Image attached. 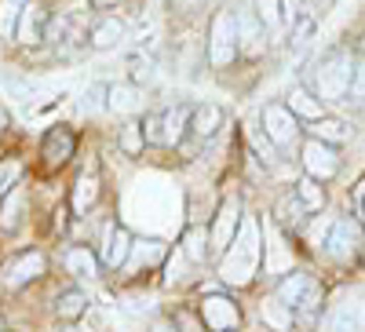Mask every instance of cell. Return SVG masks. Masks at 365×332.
Wrapping results in <instances>:
<instances>
[{
  "label": "cell",
  "mask_w": 365,
  "mask_h": 332,
  "mask_svg": "<svg viewBox=\"0 0 365 332\" xmlns=\"http://www.w3.org/2000/svg\"><path fill=\"white\" fill-rule=\"evenodd\" d=\"M96 8H117V4H125V0H91Z\"/></svg>",
  "instance_id": "cell-39"
},
{
  "label": "cell",
  "mask_w": 365,
  "mask_h": 332,
  "mask_svg": "<svg viewBox=\"0 0 365 332\" xmlns=\"http://www.w3.org/2000/svg\"><path fill=\"white\" fill-rule=\"evenodd\" d=\"M139 88H132V84H110V92H106V106L110 110H120V113H132V110H139Z\"/></svg>",
  "instance_id": "cell-21"
},
{
  "label": "cell",
  "mask_w": 365,
  "mask_h": 332,
  "mask_svg": "<svg viewBox=\"0 0 365 332\" xmlns=\"http://www.w3.org/2000/svg\"><path fill=\"white\" fill-rule=\"evenodd\" d=\"M106 92H110V84H91L88 92H84V99H81V106H84L88 113H96V110H103V106H106V99H103Z\"/></svg>",
  "instance_id": "cell-34"
},
{
  "label": "cell",
  "mask_w": 365,
  "mask_h": 332,
  "mask_svg": "<svg viewBox=\"0 0 365 332\" xmlns=\"http://www.w3.org/2000/svg\"><path fill=\"white\" fill-rule=\"evenodd\" d=\"M256 15L263 19V26L270 33H278L285 26V15H282V0H256Z\"/></svg>",
  "instance_id": "cell-29"
},
{
  "label": "cell",
  "mask_w": 365,
  "mask_h": 332,
  "mask_svg": "<svg viewBox=\"0 0 365 332\" xmlns=\"http://www.w3.org/2000/svg\"><path fill=\"white\" fill-rule=\"evenodd\" d=\"M259 256H263V245H259V223L252 216L241 219L234 241L227 245L223 259H220V278L234 289L241 285H249L256 278V270H259Z\"/></svg>",
  "instance_id": "cell-1"
},
{
  "label": "cell",
  "mask_w": 365,
  "mask_h": 332,
  "mask_svg": "<svg viewBox=\"0 0 365 332\" xmlns=\"http://www.w3.org/2000/svg\"><path fill=\"white\" fill-rule=\"evenodd\" d=\"M96 197H99V179L84 172L77 179V187H73V208H77V212H88V208L96 204Z\"/></svg>",
  "instance_id": "cell-24"
},
{
  "label": "cell",
  "mask_w": 365,
  "mask_h": 332,
  "mask_svg": "<svg viewBox=\"0 0 365 332\" xmlns=\"http://www.w3.org/2000/svg\"><path fill=\"white\" fill-rule=\"evenodd\" d=\"M125 37H128L125 22H120V19H103V22H96V29H91V48L106 51V48H117Z\"/></svg>",
  "instance_id": "cell-17"
},
{
  "label": "cell",
  "mask_w": 365,
  "mask_h": 332,
  "mask_svg": "<svg viewBox=\"0 0 365 332\" xmlns=\"http://www.w3.org/2000/svg\"><path fill=\"white\" fill-rule=\"evenodd\" d=\"M132 234L128 230H120V227H106V245H103V263L106 266H125L128 263V256H132Z\"/></svg>",
  "instance_id": "cell-13"
},
{
  "label": "cell",
  "mask_w": 365,
  "mask_h": 332,
  "mask_svg": "<svg viewBox=\"0 0 365 332\" xmlns=\"http://www.w3.org/2000/svg\"><path fill=\"white\" fill-rule=\"evenodd\" d=\"M230 332H234V328H230Z\"/></svg>",
  "instance_id": "cell-43"
},
{
  "label": "cell",
  "mask_w": 365,
  "mask_h": 332,
  "mask_svg": "<svg viewBox=\"0 0 365 332\" xmlns=\"http://www.w3.org/2000/svg\"><path fill=\"white\" fill-rule=\"evenodd\" d=\"M41 274H44V256H41V252H26V256H19L15 263H8L4 285L19 289V285H26V281H37Z\"/></svg>",
  "instance_id": "cell-12"
},
{
  "label": "cell",
  "mask_w": 365,
  "mask_h": 332,
  "mask_svg": "<svg viewBox=\"0 0 365 332\" xmlns=\"http://www.w3.org/2000/svg\"><path fill=\"white\" fill-rule=\"evenodd\" d=\"M201 318H205V325H208L212 332H230V328H237L241 311H237L234 299H227V296H205Z\"/></svg>",
  "instance_id": "cell-9"
},
{
  "label": "cell",
  "mask_w": 365,
  "mask_h": 332,
  "mask_svg": "<svg viewBox=\"0 0 365 332\" xmlns=\"http://www.w3.org/2000/svg\"><path fill=\"white\" fill-rule=\"evenodd\" d=\"M311 132H314V139H322V142H344V139H347V128L340 125V120H329V117H318Z\"/></svg>",
  "instance_id": "cell-30"
},
{
  "label": "cell",
  "mask_w": 365,
  "mask_h": 332,
  "mask_svg": "<svg viewBox=\"0 0 365 332\" xmlns=\"http://www.w3.org/2000/svg\"><path fill=\"white\" fill-rule=\"evenodd\" d=\"M354 84V63L351 55L344 51H332L329 58H322L318 70H314V92L322 103H340Z\"/></svg>",
  "instance_id": "cell-2"
},
{
  "label": "cell",
  "mask_w": 365,
  "mask_h": 332,
  "mask_svg": "<svg viewBox=\"0 0 365 332\" xmlns=\"http://www.w3.org/2000/svg\"><path fill=\"white\" fill-rule=\"evenodd\" d=\"M208 245H212V237L201 227H190L187 237H182V252H187V259H194V263H205L208 259V252H212Z\"/></svg>",
  "instance_id": "cell-23"
},
{
  "label": "cell",
  "mask_w": 365,
  "mask_h": 332,
  "mask_svg": "<svg viewBox=\"0 0 365 332\" xmlns=\"http://www.w3.org/2000/svg\"><path fill=\"white\" fill-rule=\"evenodd\" d=\"M237 51H241V44H237V19L230 11H216L212 29H208V58H212V66H230Z\"/></svg>",
  "instance_id": "cell-4"
},
{
  "label": "cell",
  "mask_w": 365,
  "mask_h": 332,
  "mask_svg": "<svg viewBox=\"0 0 365 332\" xmlns=\"http://www.w3.org/2000/svg\"><path fill=\"white\" fill-rule=\"evenodd\" d=\"M303 168H307V175H311V179L325 183V179H332V175L340 172V157H336V150H332L329 142L311 139L307 146H303Z\"/></svg>",
  "instance_id": "cell-8"
},
{
  "label": "cell",
  "mask_w": 365,
  "mask_h": 332,
  "mask_svg": "<svg viewBox=\"0 0 365 332\" xmlns=\"http://www.w3.org/2000/svg\"><path fill=\"white\" fill-rule=\"evenodd\" d=\"M26 4L29 0H0V37H15V26Z\"/></svg>",
  "instance_id": "cell-28"
},
{
  "label": "cell",
  "mask_w": 365,
  "mask_h": 332,
  "mask_svg": "<svg viewBox=\"0 0 365 332\" xmlns=\"http://www.w3.org/2000/svg\"><path fill=\"white\" fill-rule=\"evenodd\" d=\"M19 208H22V194L19 187L4 197V204H0V230H15L19 227Z\"/></svg>",
  "instance_id": "cell-31"
},
{
  "label": "cell",
  "mask_w": 365,
  "mask_h": 332,
  "mask_svg": "<svg viewBox=\"0 0 365 332\" xmlns=\"http://www.w3.org/2000/svg\"><path fill=\"white\" fill-rule=\"evenodd\" d=\"M282 15H285V26H292L299 19V0H282Z\"/></svg>",
  "instance_id": "cell-38"
},
{
  "label": "cell",
  "mask_w": 365,
  "mask_h": 332,
  "mask_svg": "<svg viewBox=\"0 0 365 332\" xmlns=\"http://www.w3.org/2000/svg\"><path fill=\"white\" fill-rule=\"evenodd\" d=\"M351 95L354 99H365V63L354 66V84H351Z\"/></svg>",
  "instance_id": "cell-37"
},
{
  "label": "cell",
  "mask_w": 365,
  "mask_h": 332,
  "mask_svg": "<svg viewBox=\"0 0 365 332\" xmlns=\"http://www.w3.org/2000/svg\"><path fill=\"white\" fill-rule=\"evenodd\" d=\"M161 259H165V245H161L158 237H150V241H135L125 266L139 270V266H154V263H161Z\"/></svg>",
  "instance_id": "cell-19"
},
{
  "label": "cell",
  "mask_w": 365,
  "mask_h": 332,
  "mask_svg": "<svg viewBox=\"0 0 365 332\" xmlns=\"http://www.w3.org/2000/svg\"><path fill=\"white\" fill-rule=\"evenodd\" d=\"M278 299L303 321H311L322 307V285L314 274H303V270H296V274H289L282 285H278Z\"/></svg>",
  "instance_id": "cell-3"
},
{
  "label": "cell",
  "mask_w": 365,
  "mask_h": 332,
  "mask_svg": "<svg viewBox=\"0 0 365 332\" xmlns=\"http://www.w3.org/2000/svg\"><path fill=\"white\" fill-rule=\"evenodd\" d=\"M274 212H278V219H282V223H292V227H296V223H299V216L307 212V208H303V201L292 194V197H282Z\"/></svg>",
  "instance_id": "cell-33"
},
{
  "label": "cell",
  "mask_w": 365,
  "mask_h": 332,
  "mask_svg": "<svg viewBox=\"0 0 365 332\" xmlns=\"http://www.w3.org/2000/svg\"><path fill=\"white\" fill-rule=\"evenodd\" d=\"M15 41L19 44H41L44 41V8L41 4H26L15 26Z\"/></svg>",
  "instance_id": "cell-14"
},
{
  "label": "cell",
  "mask_w": 365,
  "mask_h": 332,
  "mask_svg": "<svg viewBox=\"0 0 365 332\" xmlns=\"http://www.w3.org/2000/svg\"><path fill=\"white\" fill-rule=\"evenodd\" d=\"M223 128V110L216 106V103H201L197 110H194V117H190V132L197 135V139H212Z\"/></svg>",
  "instance_id": "cell-16"
},
{
  "label": "cell",
  "mask_w": 365,
  "mask_h": 332,
  "mask_svg": "<svg viewBox=\"0 0 365 332\" xmlns=\"http://www.w3.org/2000/svg\"><path fill=\"white\" fill-rule=\"evenodd\" d=\"M241 204L237 201H223L220 204V212H216V223H212V252H227V245L234 241V234H237V227H241Z\"/></svg>",
  "instance_id": "cell-10"
},
{
  "label": "cell",
  "mask_w": 365,
  "mask_h": 332,
  "mask_svg": "<svg viewBox=\"0 0 365 332\" xmlns=\"http://www.w3.org/2000/svg\"><path fill=\"white\" fill-rule=\"evenodd\" d=\"M361 227L354 219H336L329 230V241H325V256L336 259V263H347L361 252Z\"/></svg>",
  "instance_id": "cell-7"
},
{
  "label": "cell",
  "mask_w": 365,
  "mask_h": 332,
  "mask_svg": "<svg viewBox=\"0 0 365 332\" xmlns=\"http://www.w3.org/2000/svg\"><path fill=\"white\" fill-rule=\"evenodd\" d=\"M0 332H4V325H0Z\"/></svg>",
  "instance_id": "cell-42"
},
{
  "label": "cell",
  "mask_w": 365,
  "mask_h": 332,
  "mask_svg": "<svg viewBox=\"0 0 365 332\" xmlns=\"http://www.w3.org/2000/svg\"><path fill=\"white\" fill-rule=\"evenodd\" d=\"M234 19H237V44H241V51L245 55H263V48H267V41H263V33H267V26H263V19L256 15V11H234Z\"/></svg>",
  "instance_id": "cell-11"
},
{
  "label": "cell",
  "mask_w": 365,
  "mask_h": 332,
  "mask_svg": "<svg viewBox=\"0 0 365 332\" xmlns=\"http://www.w3.org/2000/svg\"><path fill=\"white\" fill-rule=\"evenodd\" d=\"M289 110L296 117H307V120H318L322 117V103H318V92H307V88H292L289 92Z\"/></svg>",
  "instance_id": "cell-20"
},
{
  "label": "cell",
  "mask_w": 365,
  "mask_h": 332,
  "mask_svg": "<svg viewBox=\"0 0 365 332\" xmlns=\"http://www.w3.org/2000/svg\"><path fill=\"white\" fill-rule=\"evenodd\" d=\"M296 197L303 201V208H307V212H322L325 208V194H322V187H318V179H299L296 183Z\"/></svg>",
  "instance_id": "cell-26"
},
{
  "label": "cell",
  "mask_w": 365,
  "mask_h": 332,
  "mask_svg": "<svg viewBox=\"0 0 365 332\" xmlns=\"http://www.w3.org/2000/svg\"><path fill=\"white\" fill-rule=\"evenodd\" d=\"M332 223H336V219H332V216H325V219H318V223L311 227V245H314V249H325V241H329V230H332Z\"/></svg>",
  "instance_id": "cell-35"
},
{
  "label": "cell",
  "mask_w": 365,
  "mask_h": 332,
  "mask_svg": "<svg viewBox=\"0 0 365 332\" xmlns=\"http://www.w3.org/2000/svg\"><path fill=\"white\" fill-rule=\"evenodd\" d=\"M325 332H365V304L358 292H344L325 314Z\"/></svg>",
  "instance_id": "cell-5"
},
{
  "label": "cell",
  "mask_w": 365,
  "mask_h": 332,
  "mask_svg": "<svg viewBox=\"0 0 365 332\" xmlns=\"http://www.w3.org/2000/svg\"><path fill=\"white\" fill-rule=\"evenodd\" d=\"M84 307H88V296L84 292H63V296H58L55 299V314L58 318H63V321H73V318H81L84 314Z\"/></svg>",
  "instance_id": "cell-25"
},
{
  "label": "cell",
  "mask_w": 365,
  "mask_h": 332,
  "mask_svg": "<svg viewBox=\"0 0 365 332\" xmlns=\"http://www.w3.org/2000/svg\"><path fill=\"white\" fill-rule=\"evenodd\" d=\"M259 314H263V321H267L274 332H289V328H292V318H296V314H292V311L282 304L278 296H274V299H267V304L259 307Z\"/></svg>",
  "instance_id": "cell-22"
},
{
  "label": "cell",
  "mask_w": 365,
  "mask_h": 332,
  "mask_svg": "<svg viewBox=\"0 0 365 332\" xmlns=\"http://www.w3.org/2000/svg\"><path fill=\"white\" fill-rule=\"evenodd\" d=\"M361 48H365V37H361Z\"/></svg>",
  "instance_id": "cell-41"
},
{
  "label": "cell",
  "mask_w": 365,
  "mask_h": 332,
  "mask_svg": "<svg viewBox=\"0 0 365 332\" xmlns=\"http://www.w3.org/2000/svg\"><path fill=\"white\" fill-rule=\"evenodd\" d=\"M263 132L270 135L274 146H282V150L299 139V120H296V113L289 110V103H270V106L263 110Z\"/></svg>",
  "instance_id": "cell-6"
},
{
  "label": "cell",
  "mask_w": 365,
  "mask_h": 332,
  "mask_svg": "<svg viewBox=\"0 0 365 332\" xmlns=\"http://www.w3.org/2000/svg\"><path fill=\"white\" fill-rule=\"evenodd\" d=\"M190 117H194L190 106H172V110H165V113H161V146L179 142L182 132L190 128Z\"/></svg>",
  "instance_id": "cell-15"
},
{
  "label": "cell",
  "mask_w": 365,
  "mask_h": 332,
  "mask_svg": "<svg viewBox=\"0 0 365 332\" xmlns=\"http://www.w3.org/2000/svg\"><path fill=\"white\" fill-rule=\"evenodd\" d=\"M15 179H19V165H4V168H0V194H11Z\"/></svg>",
  "instance_id": "cell-36"
},
{
  "label": "cell",
  "mask_w": 365,
  "mask_h": 332,
  "mask_svg": "<svg viewBox=\"0 0 365 332\" xmlns=\"http://www.w3.org/2000/svg\"><path fill=\"white\" fill-rule=\"evenodd\" d=\"M143 142H146L143 125H139V120H128V125L120 128V150H125V154H139Z\"/></svg>",
  "instance_id": "cell-32"
},
{
  "label": "cell",
  "mask_w": 365,
  "mask_h": 332,
  "mask_svg": "<svg viewBox=\"0 0 365 332\" xmlns=\"http://www.w3.org/2000/svg\"><path fill=\"white\" fill-rule=\"evenodd\" d=\"M66 266H70V274H77V278H96V270H99L96 256H91L88 249H70L66 252Z\"/></svg>",
  "instance_id": "cell-27"
},
{
  "label": "cell",
  "mask_w": 365,
  "mask_h": 332,
  "mask_svg": "<svg viewBox=\"0 0 365 332\" xmlns=\"http://www.w3.org/2000/svg\"><path fill=\"white\" fill-rule=\"evenodd\" d=\"M4 128H8V110L0 106V135H4Z\"/></svg>",
  "instance_id": "cell-40"
},
{
  "label": "cell",
  "mask_w": 365,
  "mask_h": 332,
  "mask_svg": "<svg viewBox=\"0 0 365 332\" xmlns=\"http://www.w3.org/2000/svg\"><path fill=\"white\" fill-rule=\"evenodd\" d=\"M44 157H48V165H66L73 157V135L66 128H55L44 139Z\"/></svg>",
  "instance_id": "cell-18"
}]
</instances>
